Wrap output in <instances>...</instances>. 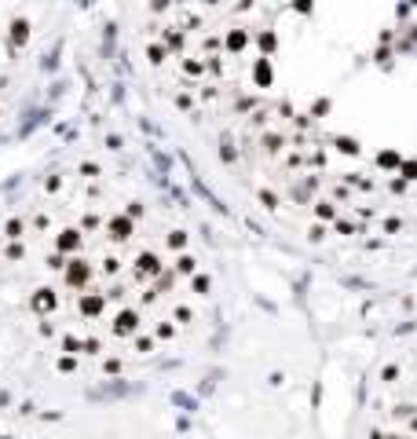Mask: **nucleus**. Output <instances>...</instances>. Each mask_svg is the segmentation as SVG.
Returning <instances> with one entry per match:
<instances>
[{"label":"nucleus","instance_id":"1","mask_svg":"<svg viewBox=\"0 0 417 439\" xmlns=\"http://www.w3.org/2000/svg\"><path fill=\"white\" fill-rule=\"evenodd\" d=\"M176 99L275 209L417 238V7H198Z\"/></svg>","mask_w":417,"mask_h":439},{"label":"nucleus","instance_id":"2","mask_svg":"<svg viewBox=\"0 0 417 439\" xmlns=\"http://www.w3.org/2000/svg\"><path fill=\"white\" fill-rule=\"evenodd\" d=\"M381 439H417V337L381 381Z\"/></svg>","mask_w":417,"mask_h":439}]
</instances>
